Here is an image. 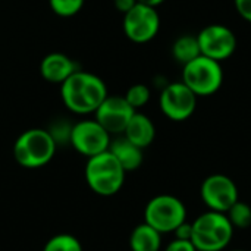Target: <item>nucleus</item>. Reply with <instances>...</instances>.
Instances as JSON below:
<instances>
[{
	"label": "nucleus",
	"instance_id": "obj_16",
	"mask_svg": "<svg viewBox=\"0 0 251 251\" xmlns=\"http://www.w3.org/2000/svg\"><path fill=\"white\" fill-rule=\"evenodd\" d=\"M162 246V234L146 222L135 226L129 237L131 251H159Z\"/></svg>",
	"mask_w": 251,
	"mask_h": 251
},
{
	"label": "nucleus",
	"instance_id": "obj_10",
	"mask_svg": "<svg viewBox=\"0 0 251 251\" xmlns=\"http://www.w3.org/2000/svg\"><path fill=\"white\" fill-rule=\"evenodd\" d=\"M162 113L175 122L187 121L197 107V96L182 82L175 81L163 87L159 99Z\"/></svg>",
	"mask_w": 251,
	"mask_h": 251
},
{
	"label": "nucleus",
	"instance_id": "obj_26",
	"mask_svg": "<svg viewBox=\"0 0 251 251\" xmlns=\"http://www.w3.org/2000/svg\"><path fill=\"white\" fill-rule=\"evenodd\" d=\"M137 3H138L137 0H113V4H115L116 10H119L122 15L129 12Z\"/></svg>",
	"mask_w": 251,
	"mask_h": 251
},
{
	"label": "nucleus",
	"instance_id": "obj_13",
	"mask_svg": "<svg viewBox=\"0 0 251 251\" xmlns=\"http://www.w3.org/2000/svg\"><path fill=\"white\" fill-rule=\"evenodd\" d=\"M78 65L63 53H50L40 63L41 76L51 84H63L72 74L78 71Z\"/></svg>",
	"mask_w": 251,
	"mask_h": 251
},
{
	"label": "nucleus",
	"instance_id": "obj_27",
	"mask_svg": "<svg viewBox=\"0 0 251 251\" xmlns=\"http://www.w3.org/2000/svg\"><path fill=\"white\" fill-rule=\"evenodd\" d=\"M138 3L141 4H146V6H150V7H154L157 9L162 3H165V0H137Z\"/></svg>",
	"mask_w": 251,
	"mask_h": 251
},
{
	"label": "nucleus",
	"instance_id": "obj_17",
	"mask_svg": "<svg viewBox=\"0 0 251 251\" xmlns=\"http://www.w3.org/2000/svg\"><path fill=\"white\" fill-rule=\"evenodd\" d=\"M172 56L175 62L181 63L182 66L201 56L197 35H191V34L179 35L172 44Z\"/></svg>",
	"mask_w": 251,
	"mask_h": 251
},
{
	"label": "nucleus",
	"instance_id": "obj_15",
	"mask_svg": "<svg viewBox=\"0 0 251 251\" xmlns=\"http://www.w3.org/2000/svg\"><path fill=\"white\" fill-rule=\"evenodd\" d=\"M109 151L116 157V160L121 163L126 174L137 171L143 165V149L137 147L125 137L112 140Z\"/></svg>",
	"mask_w": 251,
	"mask_h": 251
},
{
	"label": "nucleus",
	"instance_id": "obj_20",
	"mask_svg": "<svg viewBox=\"0 0 251 251\" xmlns=\"http://www.w3.org/2000/svg\"><path fill=\"white\" fill-rule=\"evenodd\" d=\"M150 96H151L150 88L146 84H134L128 88L124 97L131 104V107L137 110V109L144 107L150 101Z\"/></svg>",
	"mask_w": 251,
	"mask_h": 251
},
{
	"label": "nucleus",
	"instance_id": "obj_22",
	"mask_svg": "<svg viewBox=\"0 0 251 251\" xmlns=\"http://www.w3.org/2000/svg\"><path fill=\"white\" fill-rule=\"evenodd\" d=\"M71 129L72 125H68L66 122H56V125L51 126V129H49V132L51 134V137L54 138L56 144H63V143H69V137H71Z\"/></svg>",
	"mask_w": 251,
	"mask_h": 251
},
{
	"label": "nucleus",
	"instance_id": "obj_4",
	"mask_svg": "<svg viewBox=\"0 0 251 251\" xmlns=\"http://www.w3.org/2000/svg\"><path fill=\"white\" fill-rule=\"evenodd\" d=\"M234 226L225 213L209 210L193 222L191 243L197 251H222L232 240Z\"/></svg>",
	"mask_w": 251,
	"mask_h": 251
},
{
	"label": "nucleus",
	"instance_id": "obj_24",
	"mask_svg": "<svg viewBox=\"0 0 251 251\" xmlns=\"http://www.w3.org/2000/svg\"><path fill=\"white\" fill-rule=\"evenodd\" d=\"M165 251H197V249L194 247V244L191 241L175 238L172 243H169V246L165 249Z\"/></svg>",
	"mask_w": 251,
	"mask_h": 251
},
{
	"label": "nucleus",
	"instance_id": "obj_7",
	"mask_svg": "<svg viewBox=\"0 0 251 251\" xmlns=\"http://www.w3.org/2000/svg\"><path fill=\"white\" fill-rule=\"evenodd\" d=\"M110 143V134L96 119H82L72 125L69 144L88 159L107 151Z\"/></svg>",
	"mask_w": 251,
	"mask_h": 251
},
{
	"label": "nucleus",
	"instance_id": "obj_23",
	"mask_svg": "<svg viewBox=\"0 0 251 251\" xmlns=\"http://www.w3.org/2000/svg\"><path fill=\"white\" fill-rule=\"evenodd\" d=\"M237 13L251 24V0H234Z\"/></svg>",
	"mask_w": 251,
	"mask_h": 251
},
{
	"label": "nucleus",
	"instance_id": "obj_19",
	"mask_svg": "<svg viewBox=\"0 0 251 251\" xmlns=\"http://www.w3.org/2000/svg\"><path fill=\"white\" fill-rule=\"evenodd\" d=\"M225 215L229 219L234 229L235 228L246 229L251 225V207L244 201L238 200Z\"/></svg>",
	"mask_w": 251,
	"mask_h": 251
},
{
	"label": "nucleus",
	"instance_id": "obj_2",
	"mask_svg": "<svg viewBox=\"0 0 251 251\" xmlns=\"http://www.w3.org/2000/svg\"><path fill=\"white\" fill-rule=\"evenodd\" d=\"M57 144L49 129L31 128L24 131L13 144V157L22 168L38 169L54 157Z\"/></svg>",
	"mask_w": 251,
	"mask_h": 251
},
{
	"label": "nucleus",
	"instance_id": "obj_28",
	"mask_svg": "<svg viewBox=\"0 0 251 251\" xmlns=\"http://www.w3.org/2000/svg\"><path fill=\"white\" fill-rule=\"evenodd\" d=\"M232 251H246V250H232Z\"/></svg>",
	"mask_w": 251,
	"mask_h": 251
},
{
	"label": "nucleus",
	"instance_id": "obj_18",
	"mask_svg": "<svg viewBox=\"0 0 251 251\" xmlns=\"http://www.w3.org/2000/svg\"><path fill=\"white\" fill-rule=\"evenodd\" d=\"M43 251H82V246L81 241L71 234H57L47 240Z\"/></svg>",
	"mask_w": 251,
	"mask_h": 251
},
{
	"label": "nucleus",
	"instance_id": "obj_9",
	"mask_svg": "<svg viewBox=\"0 0 251 251\" xmlns=\"http://www.w3.org/2000/svg\"><path fill=\"white\" fill-rule=\"evenodd\" d=\"M200 51L203 56L210 57L219 63L228 60L237 50V35L224 24L206 25L197 34Z\"/></svg>",
	"mask_w": 251,
	"mask_h": 251
},
{
	"label": "nucleus",
	"instance_id": "obj_1",
	"mask_svg": "<svg viewBox=\"0 0 251 251\" xmlns=\"http://www.w3.org/2000/svg\"><path fill=\"white\" fill-rule=\"evenodd\" d=\"M107 96L104 81L82 69H78L60 85V97L65 107L76 115L94 113Z\"/></svg>",
	"mask_w": 251,
	"mask_h": 251
},
{
	"label": "nucleus",
	"instance_id": "obj_12",
	"mask_svg": "<svg viewBox=\"0 0 251 251\" xmlns=\"http://www.w3.org/2000/svg\"><path fill=\"white\" fill-rule=\"evenodd\" d=\"M137 110L131 107L124 96H107L94 112V119L112 135L124 134Z\"/></svg>",
	"mask_w": 251,
	"mask_h": 251
},
{
	"label": "nucleus",
	"instance_id": "obj_8",
	"mask_svg": "<svg viewBox=\"0 0 251 251\" xmlns=\"http://www.w3.org/2000/svg\"><path fill=\"white\" fill-rule=\"evenodd\" d=\"M122 28L126 38L132 43H149L159 34L160 15L157 9L137 3L129 12L124 15Z\"/></svg>",
	"mask_w": 251,
	"mask_h": 251
},
{
	"label": "nucleus",
	"instance_id": "obj_6",
	"mask_svg": "<svg viewBox=\"0 0 251 251\" xmlns=\"http://www.w3.org/2000/svg\"><path fill=\"white\" fill-rule=\"evenodd\" d=\"M144 222L160 234L175 232L178 226L187 222V209L178 197L160 194L147 203Z\"/></svg>",
	"mask_w": 251,
	"mask_h": 251
},
{
	"label": "nucleus",
	"instance_id": "obj_21",
	"mask_svg": "<svg viewBox=\"0 0 251 251\" xmlns=\"http://www.w3.org/2000/svg\"><path fill=\"white\" fill-rule=\"evenodd\" d=\"M49 3L50 9L56 15L62 18H69L76 15L82 9L85 0H49Z\"/></svg>",
	"mask_w": 251,
	"mask_h": 251
},
{
	"label": "nucleus",
	"instance_id": "obj_11",
	"mask_svg": "<svg viewBox=\"0 0 251 251\" xmlns=\"http://www.w3.org/2000/svg\"><path fill=\"white\" fill-rule=\"evenodd\" d=\"M200 196L209 210L226 213L240 199L235 182L222 174L207 176L200 188Z\"/></svg>",
	"mask_w": 251,
	"mask_h": 251
},
{
	"label": "nucleus",
	"instance_id": "obj_25",
	"mask_svg": "<svg viewBox=\"0 0 251 251\" xmlns=\"http://www.w3.org/2000/svg\"><path fill=\"white\" fill-rule=\"evenodd\" d=\"M175 237L178 240H185V241H191V237H193V224H187L184 222L181 226H178L175 229Z\"/></svg>",
	"mask_w": 251,
	"mask_h": 251
},
{
	"label": "nucleus",
	"instance_id": "obj_14",
	"mask_svg": "<svg viewBox=\"0 0 251 251\" xmlns=\"http://www.w3.org/2000/svg\"><path fill=\"white\" fill-rule=\"evenodd\" d=\"M124 137L129 140L132 144H135L137 147L144 150L154 141L156 137L154 124L147 115L135 112L128 126L124 131Z\"/></svg>",
	"mask_w": 251,
	"mask_h": 251
},
{
	"label": "nucleus",
	"instance_id": "obj_3",
	"mask_svg": "<svg viewBox=\"0 0 251 251\" xmlns=\"http://www.w3.org/2000/svg\"><path fill=\"white\" fill-rule=\"evenodd\" d=\"M125 169L107 150L87 160L85 181L90 190L101 197H110L121 191L125 182Z\"/></svg>",
	"mask_w": 251,
	"mask_h": 251
},
{
	"label": "nucleus",
	"instance_id": "obj_5",
	"mask_svg": "<svg viewBox=\"0 0 251 251\" xmlns=\"http://www.w3.org/2000/svg\"><path fill=\"white\" fill-rule=\"evenodd\" d=\"M182 82L197 97L213 96L221 90L224 82L222 63L201 54L182 66Z\"/></svg>",
	"mask_w": 251,
	"mask_h": 251
}]
</instances>
